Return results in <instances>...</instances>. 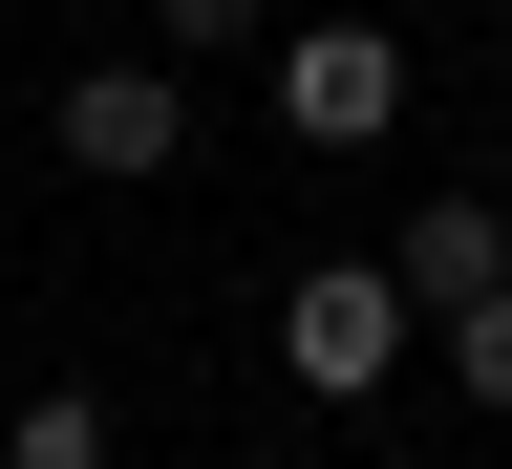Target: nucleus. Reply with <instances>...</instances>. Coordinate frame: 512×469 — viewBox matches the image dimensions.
I'll return each instance as SVG.
<instances>
[{"mask_svg": "<svg viewBox=\"0 0 512 469\" xmlns=\"http://www.w3.org/2000/svg\"><path fill=\"white\" fill-rule=\"evenodd\" d=\"M406 342H427V320H406V278H384V256H320V278H278V384H299V406H363Z\"/></svg>", "mask_w": 512, "mask_h": 469, "instance_id": "nucleus-1", "label": "nucleus"}, {"mask_svg": "<svg viewBox=\"0 0 512 469\" xmlns=\"http://www.w3.org/2000/svg\"><path fill=\"white\" fill-rule=\"evenodd\" d=\"M384 278H406V320H470V299L512 278V214H491V192H427V214L384 235Z\"/></svg>", "mask_w": 512, "mask_h": 469, "instance_id": "nucleus-4", "label": "nucleus"}, {"mask_svg": "<svg viewBox=\"0 0 512 469\" xmlns=\"http://www.w3.org/2000/svg\"><path fill=\"white\" fill-rule=\"evenodd\" d=\"M256 22H278V0H150V43H171V64H235Z\"/></svg>", "mask_w": 512, "mask_h": 469, "instance_id": "nucleus-6", "label": "nucleus"}, {"mask_svg": "<svg viewBox=\"0 0 512 469\" xmlns=\"http://www.w3.org/2000/svg\"><path fill=\"white\" fill-rule=\"evenodd\" d=\"M171 150H192V86H171V64H86V86H64V171L150 192Z\"/></svg>", "mask_w": 512, "mask_h": 469, "instance_id": "nucleus-3", "label": "nucleus"}, {"mask_svg": "<svg viewBox=\"0 0 512 469\" xmlns=\"http://www.w3.org/2000/svg\"><path fill=\"white\" fill-rule=\"evenodd\" d=\"M384 107H406V43H384V22H299L278 43V128H299V150H363Z\"/></svg>", "mask_w": 512, "mask_h": 469, "instance_id": "nucleus-2", "label": "nucleus"}, {"mask_svg": "<svg viewBox=\"0 0 512 469\" xmlns=\"http://www.w3.org/2000/svg\"><path fill=\"white\" fill-rule=\"evenodd\" d=\"M427 342H448V384H470V406H512V278H491L470 320H427Z\"/></svg>", "mask_w": 512, "mask_h": 469, "instance_id": "nucleus-5", "label": "nucleus"}]
</instances>
